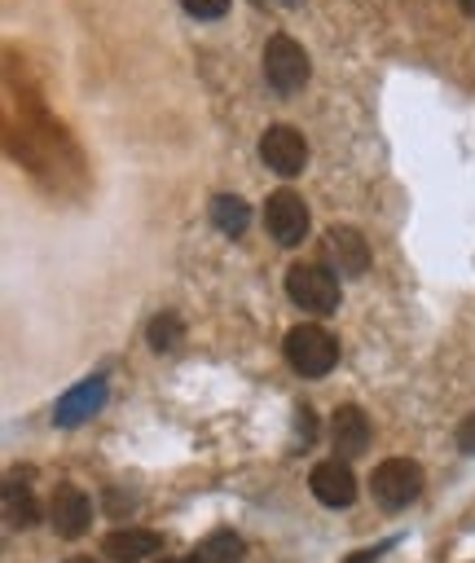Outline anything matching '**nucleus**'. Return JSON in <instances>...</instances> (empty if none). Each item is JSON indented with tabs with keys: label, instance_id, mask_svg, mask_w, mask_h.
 <instances>
[{
	"label": "nucleus",
	"instance_id": "obj_19",
	"mask_svg": "<svg viewBox=\"0 0 475 563\" xmlns=\"http://www.w3.org/2000/svg\"><path fill=\"white\" fill-rule=\"evenodd\" d=\"M299 440L312 444V409H299Z\"/></svg>",
	"mask_w": 475,
	"mask_h": 563
},
{
	"label": "nucleus",
	"instance_id": "obj_13",
	"mask_svg": "<svg viewBox=\"0 0 475 563\" xmlns=\"http://www.w3.org/2000/svg\"><path fill=\"white\" fill-rule=\"evenodd\" d=\"M211 224H216L224 238H242L246 224H251V207H246L238 194H216V198H211Z\"/></svg>",
	"mask_w": 475,
	"mask_h": 563
},
{
	"label": "nucleus",
	"instance_id": "obj_14",
	"mask_svg": "<svg viewBox=\"0 0 475 563\" xmlns=\"http://www.w3.org/2000/svg\"><path fill=\"white\" fill-rule=\"evenodd\" d=\"M145 339H150V347H154V352H176V347H180V339H185V325H180V317H176V312H163V317H154V321H150Z\"/></svg>",
	"mask_w": 475,
	"mask_h": 563
},
{
	"label": "nucleus",
	"instance_id": "obj_24",
	"mask_svg": "<svg viewBox=\"0 0 475 563\" xmlns=\"http://www.w3.org/2000/svg\"><path fill=\"white\" fill-rule=\"evenodd\" d=\"M70 563H92V559H70Z\"/></svg>",
	"mask_w": 475,
	"mask_h": 563
},
{
	"label": "nucleus",
	"instance_id": "obj_5",
	"mask_svg": "<svg viewBox=\"0 0 475 563\" xmlns=\"http://www.w3.org/2000/svg\"><path fill=\"white\" fill-rule=\"evenodd\" d=\"M264 229H268L273 242H281V246H299L303 233H308V202H303L295 189H277V194H268V202H264Z\"/></svg>",
	"mask_w": 475,
	"mask_h": 563
},
{
	"label": "nucleus",
	"instance_id": "obj_22",
	"mask_svg": "<svg viewBox=\"0 0 475 563\" xmlns=\"http://www.w3.org/2000/svg\"><path fill=\"white\" fill-rule=\"evenodd\" d=\"M114 515H123V493H110V501H106Z\"/></svg>",
	"mask_w": 475,
	"mask_h": 563
},
{
	"label": "nucleus",
	"instance_id": "obj_9",
	"mask_svg": "<svg viewBox=\"0 0 475 563\" xmlns=\"http://www.w3.org/2000/svg\"><path fill=\"white\" fill-rule=\"evenodd\" d=\"M101 405H106V374H92V378L75 383V387L57 400L53 422H57V427H79V422H84V418H92Z\"/></svg>",
	"mask_w": 475,
	"mask_h": 563
},
{
	"label": "nucleus",
	"instance_id": "obj_12",
	"mask_svg": "<svg viewBox=\"0 0 475 563\" xmlns=\"http://www.w3.org/2000/svg\"><path fill=\"white\" fill-rule=\"evenodd\" d=\"M158 550H163V537L150 532V528H114V532H106V559H114V563H141V559H150Z\"/></svg>",
	"mask_w": 475,
	"mask_h": 563
},
{
	"label": "nucleus",
	"instance_id": "obj_6",
	"mask_svg": "<svg viewBox=\"0 0 475 563\" xmlns=\"http://www.w3.org/2000/svg\"><path fill=\"white\" fill-rule=\"evenodd\" d=\"M259 158H264L277 176H299V172L308 167V141H303L295 128L277 123V128H268V132L259 136Z\"/></svg>",
	"mask_w": 475,
	"mask_h": 563
},
{
	"label": "nucleus",
	"instance_id": "obj_16",
	"mask_svg": "<svg viewBox=\"0 0 475 563\" xmlns=\"http://www.w3.org/2000/svg\"><path fill=\"white\" fill-rule=\"evenodd\" d=\"M4 519H9V528H18V523H35V501H31L26 488H18V484L4 488Z\"/></svg>",
	"mask_w": 475,
	"mask_h": 563
},
{
	"label": "nucleus",
	"instance_id": "obj_21",
	"mask_svg": "<svg viewBox=\"0 0 475 563\" xmlns=\"http://www.w3.org/2000/svg\"><path fill=\"white\" fill-rule=\"evenodd\" d=\"M259 9H295V4H303V0H255Z\"/></svg>",
	"mask_w": 475,
	"mask_h": 563
},
{
	"label": "nucleus",
	"instance_id": "obj_10",
	"mask_svg": "<svg viewBox=\"0 0 475 563\" xmlns=\"http://www.w3.org/2000/svg\"><path fill=\"white\" fill-rule=\"evenodd\" d=\"M330 440H334V457L352 462L369 449V418L356 405H339L330 418Z\"/></svg>",
	"mask_w": 475,
	"mask_h": 563
},
{
	"label": "nucleus",
	"instance_id": "obj_23",
	"mask_svg": "<svg viewBox=\"0 0 475 563\" xmlns=\"http://www.w3.org/2000/svg\"><path fill=\"white\" fill-rule=\"evenodd\" d=\"M462 9H466V13H471V18H475V0H462Z\"/></svg>",
	"mask_w": 475,
	"mask_h": 563
},
{
	"label": "nucleus",
	"instance_id": "obj_7",
	"mask_svg": "<svg viewBox=\"0 0 475 563\" xmlns=\"http://www.w3.org/2000/svg\"><path fill=\"white\" fill-rule=\"evenodd\" d=\"M48 519H53L57 537H84L88 523H92V501H88V493L75 488V484H57V493H53V501H48Z\"/></svg>",
	"mask_w": 475,
	"mask_h": 563
},
{
	"label": "nucleus",
	"instance_id": "obj_1",
	"mask_svg": "<svg viewBox=\"0 0 475 563\" xmlns=\"http://www.w3.org/2000/svg\"><path fill=\"white\" fill-rule=\"evenodd\" d=\"M286 361L303 378H325L339 365V339L321 325H295L286 334Z\"/></svg>",
	"mask_w": 475,
	"mask_h": 563
},
{
	"label": "nucleus",
	"instance_id": "obj_15",
	"mask_svg": "<svg viewBox=\"0 0 475 563\" xmlns=\"http://www.w3.org/2000/svg\"><path fill=\"white\" fill-rule=\"evenodd\" d=\"M198 554H202V563H233V559L242 554V537L216 532V537H207V541L198 545Z\"/></svg>",
	"mask_w": 475,
	"mask_h": 563
},
{
	"label": "nucleus",
	"instance_id": "obj_3",
	"mask_svg": "<svg viewBox=\"0 0 475 563\" xmlns=\"http://www.w3.org/2000/svg\"><path fill=\"white\" fill-rule=\"evenodd\" d=\"M308 75H312V62H308L303 44L290 40V35H268V44H264V79H268V88L290 97V92H299L308 84Z\"/></svg>",
	"mask_w": 475,
	"mask_h": 563
},
{
	"label": "nucleus",
	"instance_id": "obj_17",
	"mask_svg": "<svg viewBox=\"0 0 475 563\" xmlns=\"http://www.w3.org/2000/svg\"><path fill=\"white\" fill-rule=\"evenodd\" d=\"M185 4V13H194V18H220L224 9H229V0H180Z\"/></svg>",
	"mask_w": 475,
	"mask_h": 563
},
{
	"label": "nucleus",
	"instance_id": "obj_4",
	"mask_svg": "<svg viewBox=\"0 0 475 563\" xmlns=\"http://www.w3.org/2000/svg\"><path fill=\"white\" fill-rule=\"evenodd\" d=\"M286 295H290L295 308L325 317V312L339 308V277H334L330 268H321V264H290V273H286Z\"/></svg>",
	"mask_w": 475,
	"mask_h": 563
},
{
	"label": "nucleus",
	"instance_id": "obj_8",
	"mask_svg": "<svg viewBox=\"0 0 475 563\" xmlns=\"http://www.w3.org/2000/svg\"><path fill=\"white\" fill-rule=\"evenodd\" d=\"M312 497L321 501V506H330V510H343V506H352V497H356V475H352V466L343 462V457H334V462H321V466H312Z\"/></svg>",
	"mask_w": 475,
	"mask_h": 563
},
{
	"label": "nucleus",
	"instance_id": "obj_2",
	"mask_svg": "<svg viewBox=\"0 0 475 563\" xmlns=\"http://www.w3.org/2000/svg\"><path fill=\"white\" fill-rule=\"evenodd\" d=\"M369 493L383 510H405L422 497V466L409 457H387L369 475Z\"/></svg>",
	"mask_w": 475,
	"mask_h": 563
},
{
	"label": "nucleus",
	"instance_id": "obj_20",
	"mask_svg": "<svg viewBox=\"0 0 475 563\" xmlns=\"http://www.w3.org/2000/svg\"><path fill=\"white\" fill-rule=\"evenodd\" d=\"M158 563H202V554L194 550V554H167V559H158Z\"/></svg>",
	"mask_w": 475,
	"mask_h": 563
},
{
	"label": "nucleus",
	"instance_id": "obj_11",
	"mask_svg": "<svg viewBox=\"0 0 475 563\" xmlns=\"http://www.w3.org/2000/svg\"><path fill=\"white\" fill-rule=\"evenodd\" d=\"M325 251H330L339 277H361V273L369 268V246H365V238H361L356 229H347V224H334V229L325 233Z\"/></svg>",
	"mask_w": 475,
	"mask_h": 563
},
{
	"label": "nucleus",
	"instance_id": "obj_18",
	"mask_svg": "<svg viewBox=\"0 0 475 563\" xmlns=\"http://www.w3.org/2000/svg\"><path fill=\"white\" fill-rule=\"evenodd\" d=\"M457 449H462V453H475V413L457 427Z\"/></svg>",
	"mask_w": 475,
	"mask_h": 563
}]
</instances>
